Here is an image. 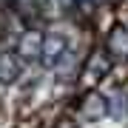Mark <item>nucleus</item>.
<instances>
[{"label": "nucleus", "mask_w": 128, "mask_h": 128, "mask_svg": "<svg viewBox=\"0 0 128 128\" xmlns=\"http://www.w3.org/2000/svg\"><path fill=\"white\" fill-rule=\"evenodd\" d=\"M88 23H91L94 34L102 40V37H105V34L111 32V28L120 23V3H111V0H100Z\"/></svg>", "instance_id": "obj_2"}, {"label": "nucleus", "mask_w": 128, "mask_h": 128, "mask_svg": "<svg viewBox=\"0 0 128 128\" xmlns=\"http://www.w3.org/2000/svg\"><path fill=\"white\" fill-rule=\"evenodd\" d=\"M100 43L105 46V51L111 54V60H114V63H128V26L117 23Z\"/></svg>", "instance_id": "obj_3"}, {"label": "nucleus", "mask_w": 128, "mask_h": 128, "mask_svg": "<svg viewBox=\"0 0 128 128\" xmlns=\"http://www.w3.org/2000/svg\"><path fill=\"white\" fill-rule=\"evenodd\" d=\"M111 68H114V60H111V54L105 51V46H102V43L91 46V51L86 54L82 68H80V74H77V91L97 88V86L111 74Z\"/></svg>", "instance_id": "obj_1"}]
</instances>
